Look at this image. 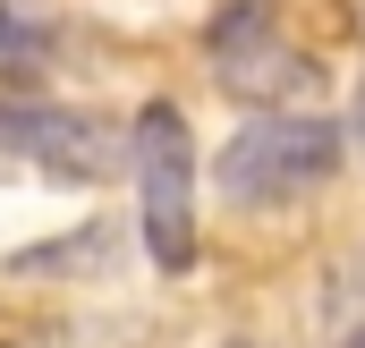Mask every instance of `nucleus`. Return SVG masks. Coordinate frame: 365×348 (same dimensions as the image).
Masks as SVG:
<instances>
[{
  "label": "nucleus",
  "mask_w": 365,
  "mask_h": 348,
  "mask_svg": "<svg viewBox=\"0 0 365 348\" xmlns=\"http://www.w3.org/2000/svg\"><path fill=\"white\" fill-rule=\"evenodd\" d=\"M340 153H349L340 119H306V111L247 119L221 145V195L247 204V213L255 204H289V195H306V187H323V178L340 170Z\"/></svg>",
  "instance_id": "obj_1"
},
{
  "label": "nucleus",
  "mask_w": 365,
  "mask_h": 348,
  "mask_svg": "<svg viewBox=\"0 0 365 348\" xmlns=\"http://www.w3.org/2000/svg\"><path fill=\"white\" fill-rule=\"evenodd\" d=\"M128 162H136L145 255L162 263V272H187V263H195V136H187L179 102H145V111H136Z\"/></svg>",
  "instance_id": "obj_2"
},
{
  "label": "nucleus",
  "mask_w": 365,
  "mask_h": 348,
  "mask_svg": "<svg viewBox=\"0 0 365 348\" xmlns=\"http://www.w3.org/2000/svg\"><path fill=\"white\" fill-rule=\"evenodd\" d=\"M204 60H212L221 86L238 93V102H255V111L297 102V93L314 86V60L280 34V17L264 0H230V9L212 17V34H204Z\"/></svg>",
  "instance_id": "obj_3"
},
{
  "label": "nucleus",
  "mask_w": 365,
  "mask_h": 348,
  "mask_svg": "<svg viewBox=\"0 0 365 348\" xmlns=\"http://www.w3.org/2000/svg\"><path fill=\"white\" fill-rule=\"evenodd\" d=\"M0 145L43 162L60 178H110L128 162V128L102 111H34V102H0Z\"/></svg>",
  "instance_id": "obj_4"
},
{
  "label": "nucleus",
  "mask_w": 365,
  "mask_h": 348,
  "mask_svg": "<svg viewBox=\"0 0 365 348\" xmlns=\"http://www.w3.org/2000/svg\"><path fill=\"white\" fill-rule=\"evenodd\" d=\"M43 60H51V34H43L34 17L0 9V86H9V77H34Z\"/></svg>",
  "instance_id": "obj_5"
},
{
  "label": "nucleus",
  "mask_w": 365,
  "mask_h": 348,
  "mask_svg": "<svg viewBox=\"0 0 365 348\" xmlns=\"http://www.w3.org/2000/svg\"><path fill=\"white\" fill-rule=\"evenodd\" d=\"M357 145H365V93H357Z\"/></svg>",
  "instance_id": "obj_6"
},
{
  "label": "nucleus",
  "mask_w": 365,
  "mask_h": 348,
  "mask_svg": "<svg viewBox=\"0 0 365 348\" xmlns=\"http://www.w3.org/2000/svg\"><path fill=\"white\" fill-rule=\"evenodd\" d=\"M349 348H365V332H357V340H349Z\"/></svg>",
  "instance_id": "obj_7"
}]
</instances>
